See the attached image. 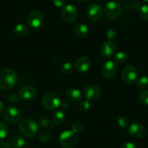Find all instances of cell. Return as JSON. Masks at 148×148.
I'll return each mask as SVG.
<instances>
[{"label":"cell","mask_w":148,"mask_h":148,"mask_svg":"<svg viewBox=\"0 0 148 148\" xmlns=\"http://www.w3.org/2000/svg\"><path fill=\"white\" fill-rule=\"evenodd\" d=\"M103 12L100 5L98 4H92L86 9V15L89 21H97L102 18Z\"/></svg>","instance_id":"cell-9"},{"label":"cell","mask_w":148,"mask_h":148,"mask_svg":"<svg viewBox=\"0 0 148 148\" xmlns=\"http://www.w3.org/2000/svg\"><path fill=\"white\" fill-rule=\"evenodd\" d=\"M120 148H136V146L134 143H133V142H128L123 144Z\"/></svg>","instance_id":"cell-36"},{"label":"cell","mask_w":148,"mask_h":148,"mask_svg":"<svg viewBox=\"0 0 148 148\" xmlns=\"http://www.w3.org/2000/svg\"><path fill=\"white\" fill-rule=\"evenodd\" d=\"M25 144L24 138L21 136H16L12 140V146L14 148H22Z\"/></svg>","instance_id":"cell-21"},{"label":"cell","mask_w":148,"mask_h":148,"mask_svg":"<svg viewBox=\"0 0 148 148\" xmlns=\"http://www.w3.org/2000/svg\"><path fill=\"white\" fill-rule=\"evenodd\" d=\"M79 2H86V1H88V0H78Z\"/></svg>","instance_id":"cell-40"},{"label":"cell","mask_w":148,"mask_h":148,"mask_svg":"<svg viewBox=\"0 0 148 148\" xmlns=\"http://www.w3.org/2000/svg\"><path fill=\"white\" fill-rule=\"evenodd\" d=\"M139 99L144 105H148V90H142L139 94Z\"/></svg>","instance_id":"cell-29"},{"label":"cell","mask_w":148,"mask_h":148,"mask_svg":"<svg viewBox=\"0 0 148 148\" xmlns=\"http://www.w3.org/2000/svg\"><path fill=\"white\" fill-rule=\"evenodd\" d=\"M53 4L56 8H63L65 0H53Z\"/></svg>","instance_id":"cell-34"},{"label":"cell","mask_w":148,"mask_h":148,"mask_svg":"<svg viewBox=\"0 0 148 148\" xmlns=\"http://www.w3.org/2000/svg\"><path fill=\"white\" fill-rule=\"evenodd\" d=\"M73 71V65L71 62H65L61 66V72L64 75H69Z\"/></svg>","instance_id":"cell-23"},{"label":"cell","mask_w":148,"mask_h":148,"mask_svg":"<svg viewBox=\"0 0 148 148\" xmlns=\"http://www.w3.org/2000/svg\"><path fill=\"white\" fill-rule=\"evenodd\" d=\"M136 86L140 89H146L148 87V77L142 76L140 79H138L136 82Z\"/></svg>","instance_id":"cell-27"},{"label":"cell","mask_w":148,"mask_h":148,"mask_svg":"<svg viewBox=\"0 0 148 148\" xmlns=\"http://www.w3.org/2000/svg\"><path fill=\"white\" fill-rule=\"evenodd\" d=\"M8 135V127L4 122L0 121V140L5 139Z\"/></svg>","instance_id":"cell-26"},{"label":"cell","mask_w":148,"mask_h":148,"mask_svg":"<svg viewBox=\"0 0 148 148\" xmlns=\"http://www.w3.org/2000/svg\"><path fill=\"white\" fill-rule=\"evenodd\" d=\"M8 99H9L10 102H13V103H18L20 100L19 97H18V95L17 96L15 94H11V95H10L9 96H8Z\"/></svg>","instance_id":"cell-33"},{"label":"cell","mask_w":148,"mask_h":148,"mask_svg":"<svg viewBox=\"0 0 148 148\" xmlns=\"http://www.w3.org/2000/svg\"><path fill=\"white\" fill-rule=\"evenodd\" d=\"M39 130V126L35 121L30 119L23 121L19 126V132L25 137H32L36 134Z\"/></svg>","instance_id":"cell-4"},{"label":"cell","mask_w":148,"mask_h":148,"mask_svg":"<svg viewBox=\"0 0 148 148\" xmlns=\"http://www.w3.org/2000/svg\"><path fill=\"white\" fill-rule=\"evenodd\" d=\"M21 111L15 107H8L4 111L3 119L9 124H18L21 121Z\"/></svg>","instance_id":"cell-5"},{"label":"cell","mask_w":148,"mask_h":148,"mask_svg":"<svg viewBox=\"0 0 148 148\" xmlns=\"http://www.w3.org/2000/svg\"><path fill=\"white\" fill-rule=\"evenodd\" d=\"M138 77V72L136 68L132 65L126 67L121 73V79L126 84H132L136 81Z\"/></svg>","instance_id":"cell-8"},{"label":"cell","mask_w":148,"mask_h":148,"mask_svg":"<svg viewBox=\"0 0 148 148\" xmlns=\"http://www.w3.org/2000/svg\"><path fill=\"white\" fill-rule=\"evenodd\" d=\"M3 107H4L3 103H2V101H0V113H1L2 110H3Z\"/></svg>","instance_id":"cell-39"},{"label":"cell","mask_w":148,"mask_h":148,"mask_svg":"<svg viewBox=\"0 0 148 148\" xmlns=\"http://www.w3.org/2000/svg\"><path fill=\"white\" fill-rule=\"evenodd\" d=\"M74 66L78 72L85 73L90 69L92 66V61L87 57H80L76 60Z\"/></svg>","instance_id":"cell-16"},{"label":"cell","mask_w":148,"mask_h":148,"mask_svg":"<svg viewBox=\"0 0 148 148\" xmlns=\"http://www.w3.org/2000/svg\"><path fill=\"white\" fill-rule=\"evenodd\" d=\"M39 124L43 128H49L55 127V123H53L52 121H50V119L47 117H42L39 120Z\"/></svg>","instance_id":"cell-25"},{"label":"cell","mask_w":148,"mask_h":148,"mask_svg":"<svg viewBox=\"0 0 148 148\" xmlns=\"http://www.w3.org/2000/svg\"><path fill=\"white\" fill-rule=\"evenodd\" d=\"M143 1H144V2H145L146 4H148V0H143Z\"/></svg>","instance_id":"cell-41"},{"label":"cell","mask_w":148,"mask_h":148,"mask_svg":"<svg viewBox=\"0 0 148 148\" xmlns=\"http://www.w3.org/2000/svg\"><path fill=\"white\" fill-rule=\"evenodd\" d=\"M116 36H117V33H116V31L115 28H110L107 30L106 36L108 40L113 41V39H116Z\"/></svg>","instance_id":"cell-30"},{"label":"cell","mask_w":148,"mask_h":148,"mask_svg":"<svg viewBox=\"0 0 148 148\" xmlns=\"http://www.w3.org/2000/svg\"><path fill=\"white\" fill-rule=\"evenodd\" d=\"M28 32V28L26 25L22 23H19L15 25L14 33L18 36H23L26 35Z\"/></svg>","instance_id":"cell-20"},{"label":"cell","mask_w":148,"mask_h":148,"mask_svg":"<svg viewBox=\"0 0 148 148\" xmlns=\"http://www.w3.org/2000/svg\"><path fill=\"white\" fill-rule=\"evenodd\" d=\"M69 106L70 103L68 100H66V99H62V100H61L60 106L61 107V108H62V109H67V108H69Z\"/></svg>","instance_id":"cell-37"},{"label":"cell","mask_w":148,"mask_h":148,"mask_svg":"<svg viewBox=\"0 0 148 148\" xmlns=\"http://www.w3.org/2000/svg\"><path fill=\"white\" fill-rule=\"evenodd\" d=\"M84 126L81 122H75L71 126V131L74 134H80L83 132Z\"/></svg>","instance_id":"cell-28"},{"label":"cell","mask_w":148,"mask_h":148,"mask_svg":"<svg viewBox=\"0 0 148 148\" xmlns=\"http://www.w3.org/2000/svg\"><path fill=\"white\" fill-rule=\"evenodd\" d=\"M45 18L43 14L39 11H34L30 14L28 18V25L30 28L37 29L44 23Z\"/></svg>","instance_id":"cell-10"},{"label":"cell","mask_w":148,"mask_h":148,"mask_svg":"<svg viewBox=\"0 0 148 148\" xmlns=\"http://www.w3.org/2000/svg\"><path fill=\"white\" fill-rule=\"evenodd\" d=\"M129 124V120L128 118L125 116H121L118 119V125L121 128H126Z\"/></svg>","instance_id":"cell-32"},{"label":"cell","mask_w":148,"mask_h":148,"mask_svg":"<svg viewBox=\"0 0 148 148\" xmlns=\"http://www.w3.org/2000/svg\"><path fill=\"white\" fill-rule=\"evenodd\" d=\"M65 97L72 102H78L82 99V93L76 88H70L65 92Z\"/></svg>","instance_id":"cell-17"},{"label":"cell","mask_w":148,"mask_h":148,"mask_svg":"<svg viewBox=\"0 0 148 148\" xmlns=\"http://www.w3.org/2000/svg\"><path fill=\"white\" fill-rule=\"evenodd\" d=\"M101 90L99 87L95 84L88 85L84 89V96L86 98V99L89 101L95 100L99 98Z\"/></svg>","instance_id":"cell-15"},{"label":"cell","mask_w":148,"mask_h":148,"mask_svg":"<svg viewBox=\"0 0 148 148\" xmlns=\"http://www.w3.org/2000/svg\"><path fill=\"white\" fill-rule=\"evenodd\" d=\"M74 34L79 38H85L89 34V28L85 24H77L74 28Z\"/></svg>","instance_id":"cell-18"},{"label":"cell","mask_w":148,"mask_h":148,"mask_svg":"<svg viewBox=\"0 0 148 148\" xmlns=\"http://www.w3.org/2000/svg\"><path fill=\"white\" fill-rule=\"evenodd\" d=\"M39 138H40V140L42 142H47L50 139V136L46 132H43L40 134V137Z\"/></svg>","instance_id":"cell-35"},{"label":"cell","mask_w":148,"mask_h":148,"mask_svg":"<svg viewBox=\"0 0 148 148\" xmlns=\"http://www.w3.org/2000/svg\"><path fill=\"white\" fill-rule=\"evenodd\" d=\"M127 132L131 136L134 138H141L145 135V128L142 123L134 122L128 126Z\"/></svg>","instance_id":"cell-14"},{"label":"cell","mask_w":148,"mask_h":148,"mask_svg":"<svg viewBox=\"0 0 148 148\" xmlns=\"http://www.w3.org/2000/svg\"><path fill=\"white\" fill-rule=\"evenodd\" d=\"M18 82L17 73L10 68H7L0 72V89L10 90Z\"/></svg>","instance_id":"cell-1"},{"label":"cell","mask_w":148,"mask_h":148,"mask_svg":"<svg viewBox=\"0 0 148 148\" xmlns=\"http://www.w3.org/2000/svg\"><path fill=\"white\" fill-rule=\"evenodd\" d=\"M0 147L10 148V144L8 141H2V142H0Z\"/></svg>","instance_id":"cell-38"},{"label":"cell","mask_w":148,"mask_h":148,"mask_svg":"<svg viewBox=\"0 0 148 148\" xmlns=\"http://www.w3.org/2000/svg\"><path fill=\"white\" fill-rule=\"evenodd\" d=\"M117 51V45L113 41L108 40L102 44L100 49V54L105 58H110L116 54Z\"/></svg>","instance_id":"cell-12"},{"label":"cell","mask_w":148,"mask_h":148,"mask_svg":"<svg viewBox=\"0 0 148 148\" xmlns=\"http://www.w3.org/2000/svg\"><path fill=\"white\" fill-rule=\"evenodd\" d=\"M52 120L55 125H62L65 120V113L62 110L56 111L52 116Z\"/></svg>","instance_id":"cell-19"},{"label":"cell","mask_w":148,"mask_h":148,"mask_svg":"<svg viewBox=\"0 0 148 148\" xmlns=\"http://www.w3.org/2000/svg\"><path fill=\"white\" fill-rule=\"evenodd\" d=\"M122 13V6L116 1H110L105 5L104 14L108 19L115 20L119 18Z\"/></svg>","instance_id":"cell-2"},{"label":"cell","mask_w":148,"mask_h":148,"mask_svg":"<svg viewBox=\"0 0 148 148\" xmlns=\"http://www.w3.org/2000/svg\"><path fill=\"white\" fill-rule=\"evenodd\" d=\"M62 20L66 23H72L76 21L78 16V11L76 7L68 4L64 5L61 12Z\"/></svg>","instance_id":"cell-7"},{"label":"cell","mask_w":148,"mask_h":148,"mask_svg":"<svg viewBox=\"0 0 148 148\" xmlns=\"http://www.w3.org/2000/svg\"><path fill=\"white\" fill-rule=\"evenodd\" d=\"M61 100L59 96L55 92H49L42 98V104L45 110L53 111L60 106Z\"/></svg>","instance_id":"cell-3"},{"label":"cell","mask_w":148,"mask_h":148,"mask_svg":"<svg viewBox=\"0 0 148 148\" xmlns=\"http://www.w3.org/2000/svg\"><path fill=\"white\" fill-rule=\"evenodd\" d=\"M79 108H80V110L82 111V112H87L91 108L90 102L87 99L82 101V102H81L80 105H79Z\"/></svg>","instance_id":"cell-31"},{"label":"cell","mask_w":148,"mask_h":148,"mask_svg":"<svg viewBox=\"0 0 148 148\" xmlns=\"http://www.w3.org/2000/svg\"><path fill=\"white\" fill-rule=\"evenodd\" d=\"M114 60L116 62L121 64H124L128 60L127 54L123 52H117L114 55Z\"/></svg>","instance_id":"cell-22"},{"label":"cell","mask_w":148,"mask_h":148,"mask_svg":"<svg viewBox=\"0 0 148 148\" xmlns=\"http://www.w3.org/2000/svg\"><path fill=\"white\" fill-rule=\"evenodd\" d=\"M36 96V89L32 86H24L18 92V97L23 101H31Z\"/></svg>","instance_id":"cell-11"},{"label":"cell","mask_w":148,"mask_h":148,"mask_svg":"<svg viewBox=\"0 0 148 148\" xmlns=\"http://www.w3.org/2000/svg\"><path fill=\"white\" fill-rule=\"evenodd\" d=\"M59 142L63 147L73 148L77 145L78 139L72 131H64L60 135Z\"/></svg>","instance_id":"cell-6"},{"label":"cell","mask_w":148,"mask_h":148,"mask_svg":"<svg viewBox=\"0 0 148 148\" xmlns=\"http://www.w3.org/2000/svg\"><path fill=\"white\" fill-rule=\"evenodd\" d=\"M101 72L105 78L111 79L116 76L117 73V66L112 60H108L102 64Z\"/></svg>","instance_id":"cell-13"},{"label":"cell","mask_w":148,"mask_h":148,"mask_svg":"<svg viewBox=\"0 0 148 148\" xmlns=\"http://www.w3.org/2000/svg\"><path fill=\"white\" fill-rule=\"evenodd\" d=\"M139 17L142 21H148V5H144L139 8Z\"/></svg>","instance_id":"cell-24"}]
</instances>
